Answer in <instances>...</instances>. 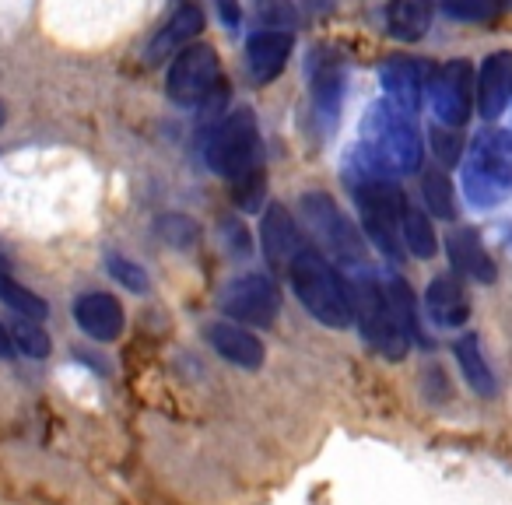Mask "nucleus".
<instances>
[{
	"label": "nucleus",
	"mask_w": 512,
	"mask_h": 505,
	"mask_svg": "<svg viewBox=\"0 0 512 505\" xmlns=\"http://www.w3.org/2000/svg\"><path fill=\"white\" fill-rule=\"evenodd\" d=\"M418 162H421V137L418 127H414V113L397 106L393 99H379L365 113L358 151L351 158V165L362 169L358 179L404 176V172L418 169Z\"/></svg>",
	"instance_id": "1"
},
{
	"label": "nucleus",
	"mask_w": 512,
	"mask_h": 505,
	"mask_svg": "<svg viewBox=\"0 0 512 505\" xmlns=\"http://www.w3.org/2000/svg\"><path fill=\"white\" fill-rule=\"evenodd\" d=\"M285 274H288V281H292L295 299L302 302V309H306L316 323H323V327H330V330H344L355 323L351 285L341 278V271L323 257L313 242L288 260Z\"/></svg>",
	"instance_id": "2"
},
{
	"label": "nucleus",
	"mask_w": 512,
	"mask_h": 505,
	"mask_svg": "<svg viewBox=\"0 0 512 505\" xmlns=\"http://www.w3.org/2000/svg\"><path fill=\"white\" fill-rule=\"evenodd\" d=\"M463 193L470 207L491 211L512 193V134L509 130H481L463 158Z\"/></svg>",
	"instance_id": "3"
},
{
	"label": "nucleus",
	"mask_w": 512,
	"mask_h": 505,
	"mask_svg": "<svg viewBox=\"0 0 512 505\" xmlns=\"http://www.w3.org/2000/svg\"><path fill=\"white\" fill-rule=\"evenodd\" d=\"M355 204L372 246L390 260L404 257V235H400V225H404V214H407L404 190L393 179L365 176L355 179Z\"/></svg>",
	"instance_id": "4"
},
{
	"label": "nucleus",
	"mask_w": 512,
	"mask_h": 505,
	"mask_svg": "<svg viewBox=\"0 0 512 505\" xmlns=\"http://www.w3.org/2000/svg\"><path fill=\"white\" fill-rule=\"evenodd\" d=\"M351 299H355V320L362 327L365 344L383 358H390V362L407 358L411 337H407V330L400 327L397 313H393L386 285H379L372 274H358L355 285H351Z\"/></svg>",
	"instance_id": "5"
},
{
	"label": "nucleus",
	"mask_w": 512,
	"mask_h": 505,
	"mask_svg": "<svg viewBox=\"0 0 512 505\" xmlns=\"http://www.w3.org/2000/svg\"><path fill=\"white\" fill-rule=\"evenodd\" d=\"M207 165L221 179H228V183L260 165V130H256V116L246 106L235 109L211 134V141H207Z\"/></svg>",
	"instance_id": "6"
},
{
	"label": "nucleus",
	"mask_w": 512,
	"mask_h": 505,
	"mask_svg": "<svg viewBox=\"0 0 512 505\" xmlns=\"http://www.w3.org/2000/svg\"><path fill=\"white\" fill-rule=\"evenodd\" d=\"M302 214H306L309 232L320 239V246L327 253H334L341 264H365V239L344 211L327 197V193H302Z\"/></svg>",
	"instance_id": "7"
},
{
	"label": "nucleus",
	"mask_w": 512,
	"mask_h": 505,
	"mask_svg": "<svg viewBox=\"0 0 512 505\" xmlns=\"http://www.w3.org/2000/svg\"><path fill=\"white\" fill-rule=\"evenodd\" d=\"M221 309H225L228 320L242 323V327L267 330L278 323L281 288L267 274H239L221 292Z\"/></svg>",
	"instance_id": "8"
},
{
	"label": "nucleus",
	"mask_w": 512,
	"mask_h": 505,
	"mask_svg": "<svg viewBox=\"0 0 512 505\" xmlns=\"http://www.w3.org/2000/svg\"><path fill=\"white\" fill-rule=\"evenodd\" d=\"M221 92V64L211 46H186L169 67V99L176 106H204Z\"/></svg>",
	"instance_id": "9"
},
{
	"label": "nucleus",
	"mask_w": 512,
	"mask_h": 505,
	"mask_svg": "<svg viewBox=\"0 0 512 505\" xmlns=\"http://www.w3.org/2000/svg\"><path fill=\"white\" fill-rule=\"evenodd\" d=\"M344 88H348V67L334 50H320L309 60V102H313V123L323 137L337 127L344 109Z\"/></svg>",
	"instance_id": "10"
},
{
	"label": "nucleus",
	"mask_w": 512,
	"mask_h": 505,
	"mask_svg": "<svg viewBox=\"0 0 512 505\" xmlns=\"http://www.w3.org/2000/svg\"><path fill=\"white\" fill-rule=\"evenodd\" d=\"M428 99H432V113L439 116L442 127H463L470 106H474V67L467 60L442 64L428 78Z\"/></svg>",
	"instance_id": "11"
},
{
	"label": "nucleus",
	"mask_w": 512,
	"mask_h": 505,
	"mask_svg": "<svg viewBox=\"0 0 512 505\" xmlns=\"http://www.w3.org/2000/svg\"><path fill=\"white\" fill-rule=\"evenodd\" d=\"M204 334H207V344H211L225 362L239 365V369H246V372H256L260 365H264V358H267L264 341H260L249 327H242V323L214 320V323H207Z\"/></svg>",
	"instance_id": "12"
},
{
	"label": "nucleus",
	"mask_w": 512,
	"mask_h": 505,
	"mask_svg": "<svg viewBox=\"0 0 512 505\" xmlns=\"http://www.w3.org/2000/svg\"><path fill=\"white\" fill-rule=\"evenodd\" d=\"M74 323H78V330L85 337H92V341H99V344H109L123 334L127 316H123V306L116 295L85 292L74 302Z\"/></svg>",
	"instance_id": "13"
},
{
	"label": "nucleus",
	"mask_w": 512,
	"mask_h": 505,
	"mask_svg": "<svg viewBox=\"0 0 512 505\" xmlns=\"http://www.w3.org/2000/svg\"><path fill=\"white\" fill-rule=\"evenodd\" d=\"M446 253H449V267L460 278L477 281V285H495L498 281L495 260L488 257V249H484L481 235L474 228H453L446 239Z\"/></svg>",
	"instance_id": "14"
},
{
	"label": "nucleus",
	"mask_w": 512,
	"mask_h": 505,
	"mask_svg": "<svg viewBox=\"0 0 512 505\" xmlns=\"http://www.w3.org/2000/svg\"><path fill=\"white\" fill-rule=\"evenodd\" d=\"M260 246H264V257L271 260V267L285 271L288 260L309 246L306 232L295 225V218L281 204H271L264 211V225H260Z\"/></svg>",
	"instance_id": "15"
},
{
	"label": "nucleus",
	"mask_w": 512,
	"mask_h": 505,
	"mask_svg": "<svg viewBox=\"0 0 512 505\" xmlns=\"http://www.w3.org/2000/svg\"><path fill=\"white\" fill-rule=\"evenodd\" d=\"M292 32L285 29H267L256 32L253 39L246 43V71L256 85H271L281 71H285L288 57H292Z\"/></svg>",
	"instance_id": "16"
},
{
	"label": "nucleus",
	"mask_w": 512,
	"mask_h": 505,
	"mask_svg": "<svg viewBox=\"0 0 512 505\" xmlns=\"http://www.w3.org/2000/svg\"><path fill=\"white\" fill-rule=\"evenodd\" d=\"M425 313L446 330H456L470 320V295L463 288L460 274H439V278H432V285L425 292Z\"/></svg>",
	"instance_id": "17"
},
{
	"label": "nucleus",
	"mask_w": 512,
	"mask_h": 505,
	"mask_svg": "<svg viewBox=\"0 0 512 505\" xmlns=\"http://www.w3.org/2000/svg\"><path fill=\"white\" fill-rule=\"evenodd\" d=\"M474 92H477V109H481V116L484 120H495L512 95V53L502 50L484 60Z\"/></svg>",
	"instance_id": "18"
},
{
	"label": "nucleus",
	"mask_w": 512,
	"mask_h": 505,
	"mask_svg": "<svg viewBox=\"0 0 512 505\" xmlns=\"http://www.w3.org/2000/svg\"><path fill=\"white\" fill-rule=\"evenodd\" d=\"M200 29H204V15H200V8H193V4L179 8L176 15L162 25V32L155 36V43L148 46V64H162L165 57L186 50V43H190L193 36H200Z\"/></svg>",
	"instance_id": "19"
},
{
	"label": "nucleus",
	"mask_w": 512,
	"mask_h": 505,
	"mask_svg": "<svg viewBox=\"0 0 512 505\" xmlns=\"http://www.w3.org/2000/svg\"><path fill=\"white\" fill-rule=\"evenodd\" d=\"M432 0H390L386 4V32L400 43H418L432 29Z\"/></svg>",
	"instance_id": "20"
},
{
	"label": "nucleus",
	"mask_w": 512,
	"mask_h": 505,
	"mask_svg": "<svg viewBox=\"0 0 512 505\" xmlns=\"http://www.w3.org/2000/svg\"><path fill=\"white\" fill-rule=\"evenodd\" d=\"M453 355H456V365H460V372H463V379H467L470 390H474L477 397H495L498 379H495V372H491L488 358H484L481 337L463 334L460 341L453 344Z\"/></svg>",
	"instance_id": "21"
},
{
	"label": "nucleus",
	"mask_w": 512,
	"mask_h": 505,
	"mask_svg": "<svg viewBox=\"0 0 512 505\" xmlns=\"http://www.w3.org/2000/svg\"><path fill=\"white\" fill-rule=\"evenodd\" d=\"M428 71H421V64H407V60H393L383 67V85H386V99H393L404 109H418L421 102V85H425Z\"/></svg>",
	"instance_id": "22"
},
{
	"label": "nucleus",
	"mask_w": 512,
	"mask_h": 505,
	"mask_svg": "<svg viewBox=\"0 0 512 505\" xmlns=\"http://www.w3.org/2000/svg\"><path fill=\"white\" fill-rule=\"evenodd\" d=\"M386 295H390V306H393V313H397L400 327H404V330H407V337H411V344H421V348H432V341H428L425 330H421L418 299H414L411 285H407L404 278H390V281H386Z\"/></svg>",
	"instance_id": "23"
},
{
	"label": "nucleus",
	"mask_w": 512,
	"mask_h": 505,
	"mask_svg": "<svg viewBox=\"0 0 512 505\" xmlns=\"http://www.w3.org/2000/svg\"><path fill=\"white\" fill-rule=\"evenodd\" d=\"M0 299L8 302L15 313H22L25 320H39L43 323L46 316H50V306H46L43 295H36L32 288H25L22 281L11 278L8 264H4V257H0Z\"/></svg>",
	"instance_id": "24"
},
{
	"label": "nucleus",
	"mask_w": 512,
	"mask_h": 505,
	"mask_svg": "<svg viewBox=\"0 0 512 505\" xmlns=\"http://www.w3.org/2000/svg\"><path fill=\"white\" fill-rule=\"evenodd\" d=\"M400 235H404V249L418 260H432L435 249H439V239H435L432 221L425 218V211H414V207H407L404 225H400Z\"/></svg>",
	"instance_id": "25"
},
{
	"label": "nucleus",
	"mask_w": 512,
	"mask_h": 505,
	"mask_svg": "<svg viewBox=\"0 0 512 505\" xmlns=\"http://www.w3.org/2000/svg\"><path fill=\"white\" fill-rule=\"evenodd\" d=\"M155 232L158 239L165 242V246L172 249H183V253H190L193 246L200 242V225L190 218V214H158L155 218Z\"/></svg>",
	"instance_id": "26"
},
{
	"label": "nucleus",
	"mask_w": 512,
	"mask_h": 505,
	"mask_svg": "<svg viewBox=\"0 0 512 505\" xmlns=\"http://www.w3.org/2000/svg\"><path fill=\"white\" fill-rule=\"evenodd\" d=\"M421 197H425V207L442 221H453L456 218V197H453V183H449L446 172L432 169L425 172L421 179Z\"/></svg>",
	"instance_id": "27"
},
{
	"label": "nucleus",
	"mask_w": 512,
	"mask_h": 505,
	"mask_svg": "<svg viewBox=\"0 0 512 505\" xmlns=\"http://www.w3.org/2000/svg\"><path fill=\"white\" fill-rule=\"evenodd\" d=\"M11 341H15V351H22V355H29V358H46L53 348L50 334L39 327V320H18L15 327H11Z\"/></svg>",
	"instance_id": "28"
},
{
	"label": "nucleus",
	"mask_w": 512,
	"mask_h": 505,
	"mask_svg": "<svg viewBox=\"0 0 512 505\" xmlns=\"http://www.w3.org/2000/svg\"><path fill=\"white\" fill-rule=\"evenodd\" d=\"M502 0H442V11L456 22H491L502 15Z\"/></svg>",
	"instance_id": "29"
},
{
	"label": "nucleus",
	"mask_w": 512,
	"mask_h": 505,
	"mask_svg": "<svg viewBox=\"0 0 512 505\" xmlns=\"http://www.w3.org/2000/svg\"><path fill=\"white\" fill-rule=\"evenodd\" d=\"M232 190H235V204H239L242 211H256V207L264 204V197H267V176H264V169L256 165V169L242 172L239 179H232Z\"/></svg>",
	"instance_id": "30"
},
{
	"label": "nucleus",
	"mask_w": 512,
	"mask_h": 505,
	"mask_svg": "<svg viewBox=\"0 0 512 505\" xmlns=\"http://www.w3.org/2000/svg\"><path fill=\"white\" fill-rule=\"evenodd\" d=\"M253 15L267 29H295L299 25V15H295V8L288 0H253Z\"/></svg>",
	"instance_id": "31"
},
{
	"label": "nucleus",
	"mask_w": 512,
	"mask_h": 505,
	"mask_svg": "<svg viewBox=\"0 0 512 505\" xmlns=\"http://www.w3.org/2000/svg\"><path fill=\"white\" fill-rule=\"evenodd\" d=\"M106 271L120 281L130 292H148V271L141 264H134L130 257H120V253H109L106 257Z\"/></svg>",
	"instance_id": "32"
},
{
	"label": "nucleus",
	"mask_w": 512,
	"mask_h": 505,
	"mask_svg": "<svg viewBox=\"0 0 512 505\" xmlns=\"http://www.w3.org/2000/svg\"><path fill=\"white\" fill-rule=\"evenodd\" d=\"M453 130H456V127H449V130H432V148H435V155H439L446 165H453L456 158H460V151H463L460 137H456Z\"/></svg>",
	"instance_id": "33"
},
{
	"label": "nucleus",
	"mask_w": 512,
	"mask_h": 505,
	"mask_svg": "<svg viewBox=\"0 0 512 505\" xmlns=\"http://www.w3.org/2000/svg\"><path fill=\"white\" fill-rule=\"evenodd\" d=\"M214 4H218L221 22H225L228 29H239V22H242V8H239V0H214Z\"/></svg>",
	"instance_id": "34"
},
{
	"label": "nucleus",
	"mask_w": 512,
	"mask_h": 505,
	"mask_svg": "<svg viewBox=\"0 0 512 505\" xmlns=\"http://www.w3.org/2000/svg\"><path fill=\"white\" fill-rule=\"evenodd\" d=\"M15 355V341H11V330L0 323V358H11Z\"/></svg>",
	"instance_id": "35"
},
{
	"label": "nucleus",
	"mask_w": 512,
	"mask_h": 505,
	"mask_svg": "<svg viewBox=\"0 0 512 505\" xmlns=\"http://www.w3.org/2000/svg\"><path fill=\"white\" fill-rule=\"evenodd\" d=\"M0 123H4V109H0Z\"/></svg>",
	"instance_id": "36"
}]
</instances>
